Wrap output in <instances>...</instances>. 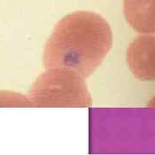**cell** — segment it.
Instances as JSON below:
<instances>
[{"instance_id":"1","label":"cell","mask_w":155,"mask_h":155,"mask_svg":"<svg viewBox=\"0 0 155 155\" xmlns=\"http://www.w3.org/2000/svg\"><path fill=\"white\" fill-rule=\"evenodd\" d=\"M112 47V31L104 18L75 11L57 22L43 51L46 68H65L84 78L99 67Z\"/></svg>"},{"instance_id":"2","label":"cell","mask_w":155,"mask_h":155,"mask_svg":"<svg viewBox=\"0 0 155 155\" xmlns=\"http://www.w3.org/2000/svg\"><path fill=\"white\" fill-rule=\"evenodd\" d=\"M33 107L87 108L91 97L84 79L65 68H47L31 86L28 94Z\"/></svg>"},{"instance_id":"3","label":"cell","mask_w":155,"mask_h":155,"mask_svg":"<svg viewBox=\"0 0 155 155\" xmlns=\"http://www.w3.org/2000/svg\"><path fill=\"white\" fill-rule=\"evenodd\" d=\"M155 41L153 35H141L136 38L127 49L129 68L135 77L141 80H153Z\"/></svg>"},{"instance_id":"4","label":"cell","mask_w":155,"mask_h":155,"mask_svg":"<svg viewBox=\"0 0 155 155\" xmlns=\"http://www.w3.org/2000/svg\"><path fill=\"white\" fill-rule=\"evenodd\" d=\"M127 21L139 33H154V0H124Z\"/></svg>"},{"instance_id":"5","label":"cell","mask_w":155,"mask_h":155,"mask_svg":"<svg viewBox=\"0 0 155 155\" xmlns=\"http://www.w3.org/2000/svg\"><path fill=\"white\" fill-rule=\"evenodd\" d=\"M0 107H33L30 100L13 91H0Z\"/></svg>"}]
</instances>
